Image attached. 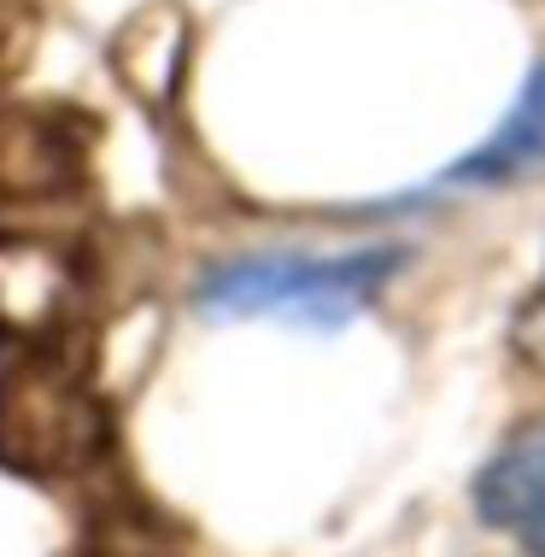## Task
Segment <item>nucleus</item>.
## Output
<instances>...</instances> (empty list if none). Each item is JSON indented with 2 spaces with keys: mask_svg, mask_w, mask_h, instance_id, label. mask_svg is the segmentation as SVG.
Masks as SVG:
<instances>
[{
  "mask_svg": "<svg viewBox=\"0 0 545 557\" xmlns=\"http://www.w3.org/2000/svg\"><path fill=\"white\" fill-rule=\"evenodd\" d=\"M399 270L405 247L393 240L346 252H235L194 276V311L206 323H282L306 335H340L393 288Z\"/></svg>",
  "mask_w": 545,
  "mask_h": 557,
  "instance_id": "nucleus-1",
  "label": "nucleus"
},
{
  "mask_svg": "<svg viewBox=\"0 0 545 557\" xmlns=\"http://www.w3.org/2000/svg\"><path fill=\"white\" fill-rule=\"evenodd\" d=\"M106 451L112 411L65 341L36 335L0 358V470L24 481H77Z\"/></svg>",
  "mask_w": 545,
  "mask_h": 557,
  "instance_id": "nucleus-2",
  "label": "nucleus"
},
{
  "mask_svg": "<svg viewBox=\"0 0 545 557\" xmlns=\"http://www.w3.org/2000/svg\"><path fill=\"white\" fill-rule=\"evenodd\" d=\"M95 117L77 107H0V240H41L95 188Z\"/></svg>",
  "mask_w": 545,
  "mask_h": 557,
  "instance_id": "nucleus-3",
  "label": "nucleus"
},
{
  "mask_svg": "<svg viewBox=\"0 0 545 557\" xmlns=\"http://www.w3.org/2000/svg\"><path fill=\"white\" fill-rule=\"evenodd\" d=\"M469 505L493 534L545 557V423L510 434L469 481Z\"/></svg>",
  "mask_w": 545,
  "mask_h": 557,
  "instance_id": "nucleus-4",
  "label": "nucleus"
},
{
  "mask_svg": "<svg viewBox=\"0 0 545 557\" xmlns=\"http://www.w3.org/2000/svg\"><path fill=\"white\" fill-rule=\"evenodd\" d=\"M545 171V65H534L517 88V100L505 107V117L481 135L469 153L446 171V183L458 188H505L522 176Z\"/></svg>",
  "mask_w": 545,
  "mask_h": 557,
  "instance_id": "nucleus-5",
  "label": "nucleus"
},
{
  "mask_svg": "<svg viewBox=\"0 0 545 557\" xmlns=\"http://www.w3.org/2000/svg\"><path fill=\"white\" fill-rule=\"evenodd\" d=\"M71 557H188V540L153 499H141L135 487H112L88 505Z\"/></svg>",
  "mask_w": 545,
  "mask_h": 557,
  "instance_id": "nucleus-6",
  "label": "nucleus"
},
{
  "mask_svg": "<svg viewBox=\"0 0 545 557\" xmlns=\"http://www.w3.org/2000/svg\"><path fill=\"white\" fill-rule=\"evenodd\" d=\"M510 352L534 375H545V288L528 306H517V318H510Z\"/></svg>",
  "mask_w": 545,
  "mask_h": 557,
  "instance_id": "nucleus-7",
  "label": "nucleus"
},
{
  "mask_svg": "<svg viewBox=\"0 0 545 557\" xmlns=\"http://www.w3.org/2000/svg\"><path fill=\"white\" fill-rule=\"evenodd\" d=\"M18 7H0V77L18 71V53H24V24L12 18Z\"/></svg>",
  "mask_w": 545,
  "mask_h": 557,
  "instance_id": "nucleus-8",
  "label": "nucleus"
}]
</instances>
